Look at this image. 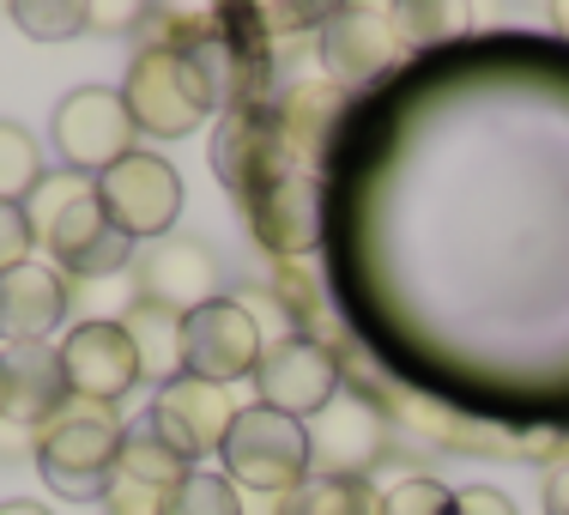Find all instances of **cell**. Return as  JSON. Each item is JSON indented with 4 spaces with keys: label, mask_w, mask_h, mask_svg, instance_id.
Here are the masks:
<instances>
[{
    "label": "cell",
    "mask_w": 569,
    "mask_h": 515,
    "mask_svg": "<svg viewBox=\"0 0 569 515\" xmlns=\"http://www.w3.org/2000/svg\"><path fill=\"white\" fill-rule=\"evenodd\" d=\"M121 418L116 406L98 400H67L43 430H37V473L56 485L73 504H91V497H110L116 485V460H121Z\"/></svg>",
    "instance_id": "1"
},
{
    "label": "cell",
    "mask_w": 569,
    "mask_h": 515,
    "mask_svg": "<svg viewBox=\"0 0 569 515\" xmlns=\"http://www.w3.org/2000/svg\"><path fill=\"white\" fill-rule=\"evenodd\" d=\"M121 103H128V116L140 133H152V140H182L188 128L207 121V110L219 103V91H212L207 67L194 61V49L152 43V49L133 56Z\"/></svg>",
    "instance_id": "2"
},
{
    "label": "cell",
    "mask_w": 569,
    "mask_h": 515,
    "mask_svg": "<svg viewBox=\"0 0 569 515\" xmlns=\"http://www.w3.org/2000/svg\"><path fill=\"white\" fill-rule=\"evenodd\" d=\"M219 460H224V479L242 485V492L291 497L309 479V430H303V418H284L261 400L237 406V418H230V430L219 443Z\"/></svg>",
    "instance_id": "3"
},
{
    "label": "cell",
    "mask_w": 569,
    "mask_h": 515,
    "mask_svg": "<svg viewBox=\"0 0 569 515\" xmlns=\"http://www.w3.org/2000/svg\"><path fill=\"white\" fill-rule=\"evenodd\" d=\"M98 207L110 212V225L128 242H140V237L164 242L176 212H182V176H176L158 152H140V146H133L121 165H110L98 176Z\"/></svg>",
    "instance_id": "4"
},
{
    "label": "cell",
    "mask_w": 569,
    "mask_h": 515,
    "mask_svg": "<svg viewBox=\"0 0 569 515\" xmlns=\"http://www.w3.org/2000/svg\"><path fill=\"white\" fill-rule=\"evenodd\" d=\"M49 133H56V152L67 158L73 176H86V170L103 176L110 165H121V158L133 152V140H140L121 91H98V86L67 91L56 103V116H49Z\"/></svg>",
    "instance_id": "5"
},
{
    "label": "cell",
    "mask_w": 569,
    "mask_h": 515,
    "mask_svg": "<svg viewBox=\"0 0 569 515\" xmlns=\"http://www.w3.org/2000/svg\"><path fill=\"white\" fill-rule=\"evenodd\" d=\"M261 351H267V334L254 328V316L237 297H219V304L182 316V370L212 388L237 383V376H254L261 370Z\"/></svg>",
    "instance_id": "6"
},
{
    "label": "cell",
    "mask_w": 569,
    "mask_h": 515,
    "mask_svg": "<svg viewBox=\"0 0 569 515\" xmlns=\"http://www.w3.org/2000/svg\"><path fill=\"white\" fill-rule=\"evenodd\" d=\"M254 388H261V406H273L284 418H316L340 395V358L321 340H309V334H279L261 351Z\"/></svg>",
    "instance_id": "7"
},
{
    "label": "cell",
    "mask_w": 569,
    "mask_h": 515,
    "mask_svg": "<svg viewBox=\"0 0 569 515\" xmlns=\"http://www.w3.org/2000/svg\"><path fill=\"white\" fill-rule=\"evenodd\" d=\"M406 31L395 7H340L328 12V31H321V61H328V79L340 86H370L388 67L400 61Z\"/></svg>",
    "instance_id": "8"
},
{
    "label": "cell",
    "mask_w": 569,
    "mask_h": 515,
    "mask_svg": "<svg viewBox=\"0 0 569 515\" xmlns=\"http://www.w3.org/2000/svg\"><path fill=\"white\" fill-rule=\"evenodd\" d=\"M56 351H61V376H67V395L73 400L116 406L140 383V351H133L121 321H79Z\"/></svg>",
    "instance_id": "9"
},
{
    "label": "cell",
    "mask_w": 569,
    "mask_h": 515,
    "mask_svg": "<svg viewBox=\"0 0 569 515\" xmlns=\"http://www.w3.org/2000/svg\"><path fill=\"white\" fill-rule=\"evenodd\" d=\"M133 279H140V297L158 309H170V316H194V309L219 304V255L207 249V242L194 237H164L152 242V249L140 255V267H133Z\"/></svg>",
    "instance_id": "10"
},
{
    "label": "cell",
    "mask_w": 569,
    "mask_h": 515,
    "mask_svg": "<svg viewBox=\"0 0 569 515\" xmlns=\"http://www.w3.org/2000/svg\"><path fill=\"white\" fill-rule=\"evenodd\" d=\"M309 430V473L321 479H363L376 455L388 443V418L358 395H333V406H321Z\"/></svg>",
    "instance_id": "11"
},
{
    "label": "cell",
    "mask_w": 569,
    "mask_h": 515,
    "mask_svg": "<svg viewBox=\"0 0 569 515\" xmlns=\"http://www.w3.org/2000/svg\"><path fill=\"white\" fill-rule=\"evenodd\" d=\"M230 418H237V406L224 400V388L200 383V376H188V370L176 376V383L158 388V400H152V430L182 460H200V455L219 449Z\"/></svg>",
    "instance_id": "12"
},
{
    "label": "cell",
    "mask_w": 569,
    "mask_h": 515,
    "mask_svg": "<svg viewBox=\"0 0 569 515\" xmlns=\"http://www.w3.org/2000/svg\"><path fill=\"white\" fill-rule=\"evenodd\" d=\"M43 249L56 255V267H61V274H73V279L128 274V267H133L128 261L133 242L121 237V230L110 225V212L98 207V182H91L86 200H73V207H67L61 219L43 230Z\"/></svg>",
    "instance_id": "13"
},
{
    "label": "cell",
    "mask_w": 569,
    "mask_h": 515,
    "mask_svg": "<svg viewBox=\"0 0 569 515\" xmlns=\"http://www.w3.org/2000/svg\"><path fill=\"white\" fill-rule=\"evenodd\" d=\"M188 479V460L158 437L152 425L121 437V460H116V485H110V515H164V497Z\"/></svg>",
    "instance_id": "14"
},
{
    "label": "cell",
    "mask_w": 569,
    "mask_h": 515,
    "mask_svg": "<svg viewBox=\"0 0 569 515\" xmlns=\"http://www.w3.org/2000/svg\"><path fill=\"white\" fill-rule=\"evenodd\" d=\"M67 321V274L43 261H24L0 274V340L7 346H49Z\"/></svg>",
    "instance_id": "15"
},
{
    "label": "cell",
    "mask_w": 569,
    "mask_h": 515,
    "mask_svg": "<svg viewBox=\"0 0 569 515\" xmlns=\"http://www.w3.org/2000/svg\"><path fill=\"white\" fill-rule=\"evenodd\" d=\"M67 400L73 395H67L56 346H7L0 351V418L43 430Z\"/></svg>",
    "instance_id": "16"
},
{
    "label": "cell",
    "mask_w": 569,
    "mask_h": 515,
    "mask_svg": "<svg viewBox=\"0 0 569 515\" xmlns=\"http://www.w3.org/2000/svg\"><path fill=\"white\" fill-rule=\"evenodd\" d=\"M128 340H133V351H140V376L146 383H176L182 376V316H170V309H158V304H146L140 297V309H133L128 321Z\"/></svg>",
    "instance_id": "17"
},
{
    "label": "cell",
    "mask_w": 569,
    "mask_h": 515,
    "mask_svg": "<svg viewBox=\"0 0 569 515\" xmlns=\"http://www.w3.org/2000/svg\"><path fill=\"white\" fill-rule=\"evenodd\" d=\"M140 309V279L128 274H98V279H67V316L73 321H128Z\"/></svg>",
    "instance_id": "18"
},
{
    "label": "cell",
    "mask_w": 569,
    "mask_h": 515,
    "mask_svg": "<svg viewBox=\"0 0 569 515\" xmlns=\"http://www.w3.org/2000/svg\"><path fill=\"white\" fill-rule=\"evenodd\" d=\"M284 515H376V497L363 479H321V473H309L284 497Z\"/></svg>",
    "instance_id": "19"
},
{
    "label": "cell",
    "mask_w": 569,
    "mask_h": 515,
    "mask_svg": "<svg viewBox=\"0 0 569 515\" xmlns=\"http://www.w3.org/2000/svg\"><path fill=\"white\" fill-rule=\"evenodd\" d=\"M43 182V152H37L31 128L19 121H0V200L7 207H24V195Z\"/></svg>",
    "instance_id": "20"
},
{
    "label": "cell",
    "mask_w": 569,
    "mask_h": 515,
    "mask_svg": "<svg viewBox=\"0 0 569 515\" xmlns=\"http://www.w3.org/2000/svg\"><path fill=\"white\" fill-rule=\"evenodd\" d=\"M91 195V176H73V170H43V182L31 188V195H24V225H31V237H43L49 225L61 219L67 207H73V200H86Z\"/></svg>",
    "instance_id": "21"
},
{
    "label": "cell",
    "mask_w": 569,
    "mask_h": 515,
    "mask_svg": "<svg viewBox=\"0 0 569 515\" xmlns=\"http://www.w3.org/2000/svg\"><path fill=\"white\" fill-rule=\"evenodd\" d=\"M164 515H242V497L224 473H188L164 497Z\"/></svg>",
    "instance_id": "22"
},
{
    "label": "cell",
    "mask_w": 569,
    "mask_h": 515,
    "mask_svg": "<svg viewBox=\"0 0 569 515\" xmlns=\"http://www.w3.org/2000/svg\"><path fill=\"white\" fill-rule=\"evenodd\" d=\"M12 19L24 24V37H43V43H61V37H79L91 24V7H79V0H19L12 7Z\"/></svg>",
    "instance_id": "23"
},
{
    "label": "cell",
    "mask_w": 569,
    "mask_h": 515,
    "mask_svg": "<svg viewBox=\"0 0 569 515\" xmlns=\"http://www.w3.org/2000/svg\"><path fill=\"white\" fill-rule=\"evenodd\" d=\"M449 509H455V492L442 479H400L376 504V515H449Z\"/></svg>",
    "instance_id": "24"
},
{
    "label": "cell",
    "mask_w": 569,
    "mask_h": 515,
    "mask_svg": "<svg viewBox=\"0 0 569 515\" xmlns=\"http://www.w3.org/2000/svg\"><path fill=\"white\" fill-rule=\"evenodd\" d=\"M31 242L37 237H31V225H24V212L0 200V274H12V267L31 261Z\"/></svg>",
    "instance_id": "25"
},
{
    "label": "cell",
    "mask_w": 569,
    "mask_h": 515,
    "mask_svg": "<svg viewBox=\"0 0 569 515\" xmlns=\"http://www.w3.org/2000/svg\"><path fill=\"white\" fill-rule=\"evenodd\" d=\"M449 515H515V504L503 492H491V485H467V492H455Z\"/></svg>",
    "instance_id": "26"
},
{
    "label": "cell",
    "mask_w": 569,
    "mask_h": 515,
    "mask_svg": "<svg viewBox=\"0 0 569 515\" xmlns=\"http://www.w3.org/2000/svg\"><path fill=\"white\" fill-rule=\"evenodd\" d=\"M546 515H569V460H558L546 479Z\"/></svg>",
    "instance_id": "27"
},
{
    "label": "cell",
    "mask_w": 569,
    "mask_h": 515,
    "mask_svg": "<svg viewBox=\"0 0 569 515\" xmlns=\"http://www.w3.org/2000/svg\"><path fill=\"white\" fill-rule=\"evenodd\" d=\"M0 515H49L43 504H0Z\"/></svg>",
    "instance_id": "28"
},
{
    "label": "cell",
    "mask_w": 569,
    "mask_h": 515,
    "mask_svg": "<svg viewBox=\"0 0 569 515\" xmlns=\"http://www.w3.org/2000/svg\"><path fill=\"white\" fill-rule=\"evenodd\" d=\"M551 24H558V31L569 37V0H558V7H551Z\"/></svg>",
    "instance_id": "29"
}]
</instances>
